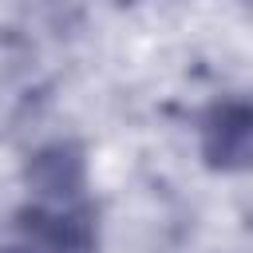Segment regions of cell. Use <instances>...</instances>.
I'll return each mask as SVG.
<instances>
[{
  "instance_id": "6da1fadb",
  "label": "cell",
  "mask_w": 253,
  "mask_h": 253,
  "mask_svg": "<svg viewBox=\"0 0 253 253\" xmlns=\"http://www.w3.org/2000/svg\"><path fill=\"white\" fill-rule=\"evenodd\" d=\"M249 146V115L245 107H225L210 126V154L225 162H241Z\"/></svg>"
}]
</instances>
